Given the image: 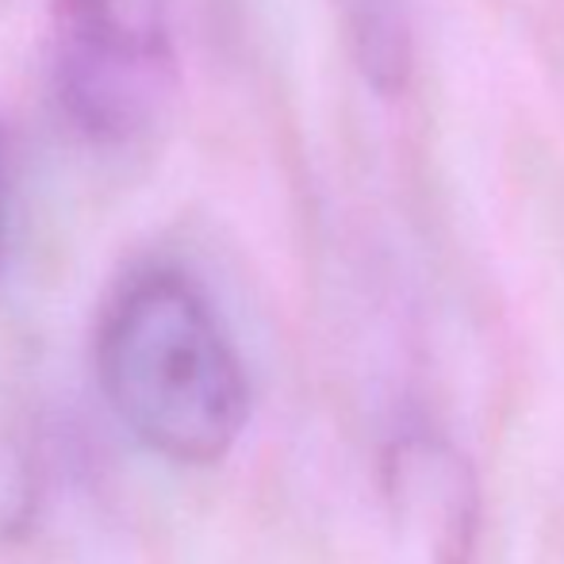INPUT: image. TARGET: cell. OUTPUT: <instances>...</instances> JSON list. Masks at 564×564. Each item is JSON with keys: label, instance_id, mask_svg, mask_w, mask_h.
<instances>
[{"label": "cell", "instance_id": "cell-1", "mask_svg": "<svg viewBox=\"0 0 564 564\" xmlns=\"http://www.w3.org/2000/svg\"><path fill=\"white\" fill-rule=\"evenodd\" d=\"M119 423L173 465H216L250 423V377L208 292L170 265L127 276L97 327Z\"/></svg>", "mask_w": 564, "mask_h": 564}, {"label": "cell", "instance_id": "cell-3", "mask_svg": "<svg viewBox=\"0 0 564 564\" xmlns=\"http://www.w3.org/2000/svg\"><path fill=\"white\" fill-rule=\"evenodd\" d=\"M388 503L431 564H465L476 538V484L465 457L431 431H403L384 453Z\"/></svg>", "mask_w": 564, "mask_h": 564}, {"label": "cell", "instance_id": "cell-4", "mask_svg": "<svg viewBox=\"0 0 564 564\" xmlns=\"http://www.w3.org/2000/svg\"><path fill=\"white\" fill-rule=\"evenodd\" d=\"M346 39L365 85L377 97H400L415 69V31L408 0H341Z\"/></svg>", "mask_w": 564, "mask_h": 564}, {"label": "cell", "instance_id": "cell-2", "mask_svg": "<svg viewBox=\"0 0 564 564\" xmlns=\"http://www.w3.org/2000/svg\"><path fill=\"white\" fill-rule=\"evenodd\" d=\"M51 93L97 147L154 131L177 85L170 0H51Z\"/></svg>", "mask_w": 564, "mask_h": 564}, {"label": "cell", "instance_id": "cell-5", "mask_svg": "<svg viewBox=\"0 0 564 564\" xmlns=\"http://www.w3.org/2000/svg\"><path fill=\"white\" fill-rule=\"evenodd\" d=\"M8 216H12V177H8V139L0 131V261L8 250Z\"/></svg>", "mask_w": 564, "mask_h": 564}]
</instances>
